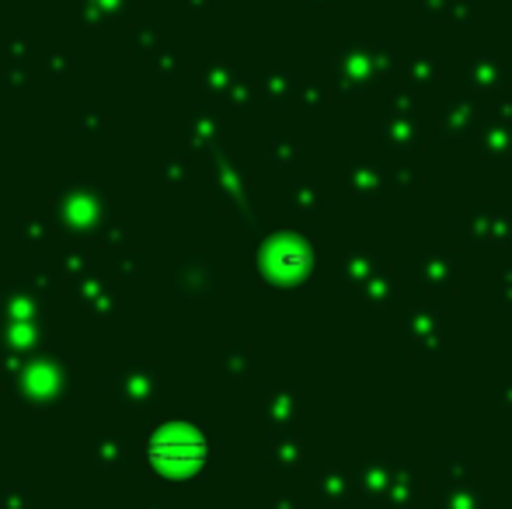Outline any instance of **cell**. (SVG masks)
<instances>
[{
    "mask_svg": "<svg viewBox=\"0 0 512 509\" xmlns=\"http://www.w3.org/2000/svg\"><path fill=\"white\" fill-rule=\"evenodd\" d=\"M209 443L196 426L161 422L143 436V464L164 482H189L206 468Z\"/></svg>",
    "mask_w": 512,
    "mask_h": 509,
    "instance_id": "cell-1",
    "label": "cell"
}]
</instances>
